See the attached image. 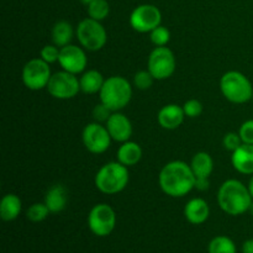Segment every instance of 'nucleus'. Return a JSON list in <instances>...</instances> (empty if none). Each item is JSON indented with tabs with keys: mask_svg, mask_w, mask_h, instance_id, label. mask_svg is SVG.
<instances>
[{
	"mask_svg": "<svg viewBox=\"0 0 253 253\" xmlns=\"http://www.w3.org/2000/svg\"><path fill=\"white\" fill-rule=\"evenodd\" d=\"M158 183L163 193L172 198H182L194 189L195 175L187 163L173 161L162 168Z\"/></svg>",
	"mask_w": 253,
	"mask_h": 253,
	"instance_id": "nucleus-1",
	"label": "nucleus"
},
{
	"mask_svg": "<svg viewBox=\"0 0 253 253\" xmlns=\"http://www.w3.org/2000/svg\"><path fill=\"white\" fill-rule=\"evenodd\" d=\"M253 199L250 194L249 187L237 179H229L224 182L217 192V203L222 211L237 216L249 211Z\"/></svg>",
	"mask_w": 253,
	"mask_h": 253,
	"instance_id": "nucleus-2",
	"label": "nucleus"
},
{
	"mask_svg": "<svg viewBox=\"0 0 253 253\" xmlns=\"http://www.w3.org/2000/svg\"><path fill=\"white\" fill-rule=\"evenodd\" d=\"M100 101L111 111H120L131 101L132 86L130 82L121 76H113L105 79L101 88Z\"/></svg>",
	"mask_w": 253,
	"mask_h": 253,
	"instance_id": "nucleus-3",
	"label": "nucleus"
},
{
	"mask_svg": "<svg viewBox=\"0 0 253 253\" xmlns=\"http://www.w3.org/2000/svg\"><path fill=\"white\" fill-rule=\"evenodd\" d=\"M127 183V167L119 161L104 165L95 175V187L104 194H118L125 189Z\"/></svg>",
	"mask_w": 253,
	"mask_h": 253,
	"instance_id": "nucleus-4",
	"label": "nucleus"
},
{
	"mask_svg": "<svg viewBox=\"0 0 253 253\" xmlns=\"http://www.w3.org/2000/svg\"><path fill=\"white\" fill-rule=\"evenodd\" d=\"M220 89L222 95L234 104H245L252 100V83L241 72H226L220 79Z\"/></svg>",
	"mask_w": 253,
	"mask_h": 253,
	"instance_id": "nucleus-5",
	"label": "nucleus"
},
{
	"mask_svg": "<svg viewBox=\"0 0 253 253\" xmlns=\"http://www.w3.org/2000/svg\"><path fill=\"white\" fill-rule=\"evenodd\" d=\"M77 39L82 47L88 51H99L103 48L108 40L105 27L100 21L94 20L91 17L82 20L77 26Z\"/></svg>",
	"mask_w": 253,
	"mask_h": 253,
	"instance_id": "nucleus-6",
	"label": "nucleus"
},
{
	"mask_svg": "<svg viewBox=\"0 0 253 253\" xmlns=\"http://www.w3.org/2000/svg\"><path fill=\"white\" fill-rule=\"evenodd\" d=\"M51 77L49 64L42 58L30 59L22 68V82L30 90H41L47 88Z\"/></svg>",
	"mask_w": 253,
	"mask_h": 253,
	"instance_id": "nucleus-7",
	"label": "nucleus"
},
{
	"mask_svg": "<svg viewBox=\"0 0 253 253\" xmlns=\"http://www.w3.org/2000/svg\"><path fill=\"white\" fill-rule=\"evenodd\" d=\"M46 89L49 95L53 98L66 100V99L74 98L79 93L81 83L76 74L62 71L52 74Z\"/></svg>",
	"mask_w": 253,
	"mask_h": 253,
	"instance_id": "nucleus-8",
	"label": "nucleus"
},
{
	"mask_svg": "<svg viewBox=\"0 0 253 253\" xmlns=\"http://www.w3.org/2000/svg\"><path fill=\"white\" fill-rule=\"evenodd\" d=\"M162 22V12L156 5L141 4L132 10L130 25L135 31L146 34L158 27Z\"/></svg>",
	"mask_w": 253,
	"mask_h": 253,
	"instance_id": "nucleus-9",
	"label": "nucleus"
},
{
	"mask_svg": "<svg viewBox=\"0 0 253 253\" xmlns=\"http://www.w3.org/2000/svg\"><path fill=\"white\" fill-rule=\"evenodd\" d=\"M148 71L158 81L168 79L175 71V57L168 47H156L148 57Z\"/></svg>",
	"mask_w": 253,
	"mask_h": 253,
	"instance_id": "nucleus-10",
	"label": "nucleus"
},
{
	"mask_svg": "<svg viewBox=\"0 0 253 253\" xmlns=\"http://www.w3.org/2000/svg\"><path fill=\"white\" fill-rule=\"evenodd\" d=\"M116 224V215L108 204H98L90 210L88 216L89 229L96 236H108L113 232Z\"/></svg>",
	"mask_w": 253,
	"mask_h": 253,
	"instance_id": "nucleus-11",
	"label": "nucleus"
},
{
	"mask_svg": "<svg viewBox=\"0 0 253 253\" xmlns=\"http://www.w3.org/2000/svg\"><path fill=\"white\" fill-rule=\"evenodd\" d=\"M82 140L86 150L94 155L104 153L111 143V136L109 133L106 126H103L100 123H91L84 127L82 133Z\"/></svg>",
	"mask_w": 253,
	"mask_h": 253,
	"instance_id": "nucleus-12",
	"label": "nucleus"
},
{
	"mask_svg": "<svg viewBox=\"0 0 253 253\" xmlns=\"http://www.w3.org/2000/svg\"><path fill=\"white\" fill-rule=\"evenodd\" d=\"M58 63L63 71L77 76L85 69L88 59L83 48L74 44H67L61 48Z\"/></svg>",
	"mask_w": 253,
	"mask_h": 253,
	"instance_id": "nucleus-13",
	"label": "nucleus"
},
{
	"mask_svg": "<svg viewBox=\"0 0 253 253\" xmlns=\"http://www.w3.org/2000/svg\"><path fill=\"white\" fill-rule=\"evenodd\" d=\"M106 128L111 138L118 142H126L132 135V125L128 118L119 111H114L106 121Z\"/></svg>",
	"mask_w": 253,
	"mask_h": 253,
	"instance_id": "nucleus-14",
	"label": "nucleus"
},
{
	"mask_svg": "<svg viewBox=\"0 0 253 253\" xmlns=\"http://www.w3.org/2000/svg\"><path fill=\"white\" fill-rule=\"evenodd\" d=\"M185 118L184 110L177 104H168L158 111V124L166 130H174L183 124Z\"/></svg>",
	"mask_w": 253,
	"mask_h": 253,
	"instance_id": "nucleus-15",
	"label": "nucleus"
},
{
	"mask_svg": "<svg viewBox=\"0 0 253 253\" xmlns=\"http://www.w3.org/2000/svg\"><path fill=\"white\" fill-rule=\"evenodd\" d=\"M231 163L239 173L253 174V145L242 143L232 152Z\"/></svg>",
	"mask_w": 253,
	"mask_h": 253,
	"instance_id": "nucleus-16",
	"label": "nucleus"
},
{
	"mask_svg": "<svg viewBox=\"0 0 253 253\" xmlns=\"http://www.w3.org/2000/svg\"><path fill=\"white\" fill-rule=\"evenodd\" d=\"M210 215V208L202 198H194L189 200L184 208V216L190 224L200 225L208 220Z\"/></svg>",
	"mask_w": 253,
	"mask_h": 253,
	"instance_id": "nucleus-17",
	"label": "nucleus"
},
{
	"mask_svg": "<svg viewBox=\"0 0 253 253\" xmlns=\"http://www.w3.org/2000/svg\"><path fill=\"white\" fill-rule=\"evenodd\" d=\"M67 200V190L62 184H54L47 190L46 197H44V204L49 209V211L56 214L62 211L66 208Z\"/></svg>",
	"mask_w": 253,
	"mask_h": 253,
	"instance_id": "nucleus-18",
	"label": "nucleus"
},
{
	"mask_svg": "<svg viewBox=\"0 0 253 253\" xmlns=\"http://www.w3.org/2000/svg\"><path fill=\"white\" fill-rule=\"evenodd\" d=\"M142 158V150L140 145L133 141H126L118 150V161L126 167H131L140 162Z\"/></svg>",
	"mask_w": 253,
	"mask_h": 253,
	"instance_id": "nucleus-19",
	"label": "nucleus"
},
{
	"mask_svg": "<svg viewBox=\"0 0 253 253\" xmlns=\"http://www.w3.org/2000/svg\"><path fill=\"white\" fill-rule=\"evenodd\" d=\"M195 178H209L214 169V161L208 152H198L190 163Z\"/></svg>",
	"mask_w": 253,
	"mask_h": 253,
	"instance_id": "nucleus-20",
	"label": "nucleus"
},
{
	"mask_svg": "<svg viewBox=\"0 0 253 253\" xmlns=\"http://www.w3.org/2000/svg\"><path fill=\"white\" fill-rule=\"evenodd\" d=\"M103 74L95 69H90V71L83 73V76L79 79L81 83V90L85 94H95L100 93L101 88L104 85Z\"/></svg>",
	"mask_w": 253,
	"mask_h": 253,
	"instance_id": "nucleus-21",
	"label": "nucleus"
},
{
	"mask_svg": "<svg viewBox=\"0 0 253 253\" xmlns=\"http://www.w3.org/2000/svg\"><path fill=\"white\" fill-rule=\"evenodd\" d=\"M21 211V200L15 194H6L0 203V216L4 221H12Z\"/></svg>",
	"mask_w": 253,
	"mask_h": 253,
	"instance_id": "nucleus-22",
	"label": "nucleus"
},
{
	"mask_svg": "<svg viewBox=\"0 0 253 253\" xmlns=\"http://www.w3.org/2000/svg\"><path fill=\"white\" fill-rule=\"evenodd\" d=\"M73 35L74 31L72 25L68 21L61 20V21H57L52 29V41L56 46L62 48L69 44V42L73 39Z\"/></svg>",
	"mask_w": 253,
	"mask_h": 253,
	"instance_id": "nucleus-23",
	"label": "nucleus"
},
{
	"mask_svg": "<svg viewBox=\"0 0 253 253\" xmlns=\"http://www.w3.org/2000/svg\"><path fill=\"white\" fill-rule=\"evenodd\" d=\"M209 253H236V246L229 237L217 236L210 242Z\"/></svg>",
	"mask_w": 253,
	"mask_h": 253,
	"instance_id": "nucleus-24",
	"label": "nucleus"
},
{
	"mask_svg": "<svg viewBox=\"0 0 253 253\" xmlns=\"http://www.w3.org/2000/svg\"><path fill=\"white\" fill-rule=\"evenodd\" d=\"M110 12V5L106 0H94L88 5V15L89 17L98 21H103L106 19Z\"/></svg>",
	"mask_w": 253,
	"mask_h": 253,
	"instance_id": "nucleus-25",
	"label": "nucleus"
},
{
	"mask_svg": "<svg viewBox=\"0 0 253 253\" xmlns=\"http://www.w3.org/2000/svg\"><path fill=\"white\" fill-rule=\"evenodd\" d=\"M49 212L51 211H49V209L47 208V205L44 204V203L43 204H41V203H35V204H32L31 207L27 209L26 216L30 221L41 222L48 216Z\"/></svg>",
	"mask_w": 253,
	"mask_h": 253,
	"instance_id": "nucleus-26",
	"label": "nucleus"
},
{
	"mask_svg": "<svg viewBox=\"0 0 253 253\" xmlns=\"http://www.w3.org/2000/svg\"><path fill=\"white\" fill-rule=\"evenodd\" d=\"M150 39L151 42H152L156 47H163L169 42L170 32L167 27L160 25V26L156 27L155 30H152V31L150 32Z\"/></svg>",
	"mask_w": 253,
	"mask_h": 253,
	"instance_id": "nucleus-27",
	"label": "nucleus"
},
{
	"mask_svg": "<svg viewBox=\"0 0 253 253\" xmlns=\"http://www.w3.org/2000/svg\"><path fill=\"white\" fill-rule=\"evenodd\" d=\"M153 81H155V78L150 73V71H140L133 77V84L140 90H147V89H150L152 86Z\"/></svg>",
	"mask_w": 253,
	"mask_h": 253,
	"instance_id": "nucleus-28",
	"label": "nucleus"
},
{
	"mask_svg": "<svg viewBox=\"0 0 253 253\" xmlns=\"http://www.w3.org/2000/svg\"><path fill=\"white\" fill-rule=\"evenodd\" d=\"M59 52L61 49L58 48V46L56 44H46L40 52V56L47 63H54V62H58L59 58Z\"/></svg>",
	"mask_w": 253,
	"mask_h": 253,
	"instance_id": "nucleus-29",
	"label": "nucleus"
},
{
	"mask_svg": "<svg viewBox=\"0 0 253 253\" xmlns=\"http://www.w3.org/2000/svg\"><path fill=\"white\" fill-rule=\"evenodd\" d=\"M183 110H184L185 116H188V118H198L203 113V104L199 100H197V99H190V100L184 103Z\"/></svg>",
	"mask_w": 253,
	"mask_h": 253,
	"instance_id": "nucleus-30",
	"label": "nucleus"
},
{
	"mask_svg": "<svg viewBox=\"0 0 253 253\" xmlns=\"http://www.w3.org/2000/svg\"><path fill=\"white\" fill-rule=\"evenodd\" d=\"M242 143L244 142H242L241 137H240L239 133L236 132L226 133V135L224 136V138H222V145H224V147L226 148L227 151H231V152L236 151Z\"/></svg>",
	"mask_w": 253,
	"mask_h": 253,
	"instance_id": "nucleus-31",
	"label": "nucleus"
},
{
	"mask_svg": "<svg viewBox=\"0 0 253 253\" xmlns=\"http://www.w3.org/2000/svg\"><path fill=\"white\" fill-rule=\"evenodd\" d=\"M113 113L114 111H111L108 106L100 103L95 105V108L93 109V118L96 123H106Z\"/></svg>",
	"mask_w": 253,
	"mask_h": 253,
	"instance_id": "nucleus-32",
	"label": "nucleus"
},
{
	"mask_svg": "<svg viewBox=\"0 0 253 253\" xmlns=\"http://www.w3.org/2000/svg\"><path fill=\"white\" fill-rule=\"evenodd\" d=\"M239 135L241 137L242 142L253 145V120H247L242 124L241 127H240Z\"/></svg>",
	"mask_w": 253,
	"mask_h": 253,
	"instance_id": "nucleus-33",
	"label": "nucleus"
},
{
	"mask_svg": "<svg viewBox=\"0 0 253 253\" xmlns=\"http://www.w3.org/2000/svg\"><path fill=\"white\" fill-rule=\"evenodd\" d=\"M209 178H195V189L200 190V192H204V190L209 189Z\"/></svg>",
	"mask_w": 253,
	"mask_h": 253,
	"instance_id": "nucleus-34",
	"label": "nucleus"
},
{
	"mask_svg": "<svg viewBox=\"0 0 253 253\" xmlns=\"http://www.w3.org/2000/svg\"><path fill=\"white\" fill-rule=\"evenodd\" d=\"M242 252L244 253H253V239L247 240L242 246Z\"/></svg>",
	"mask_w": 253,
	"mask_h": 253,
	"instance_id": "nucleus-35",
	"label": "nucleus"
},
{
	"mask_svg": "<svg viewBox=\"0 0 253 253\" xmlns=\"http://www.w3.org/2000/svg\"><path fill=\"white\" fill-rule=\"evenodd\" d=\"M247 187H249L250 194H251V197H252V199H253V174H252L251 179H250V183H249V185H247Z\"/></svg>",
	"mask_w": 253,
	"mask_h": 253,
	"instance_id": "nucleus-36",
	"label": "nucleus"
},
{
	"mask_svg": "<svg viewBox=\"0 0 253 253\" xmlns=\"http://www.w3.org/2000/svg\"><path fill=\"white\" fill-rule=\"evenodd\" d=\"M91 1H94V0H81V2L82 4H84V5H86V6H88L89 4H90Z\"/></svg>",
	"mask_w": 253,
	"mask_h": 253,
	"instance_id": "nucleus-37",
	"label": "nucleus"
},
{
	"mask_svg": "<svg viewBox=\"0 0 253 253\" xmlns=\"http://www.w3.org/2000/svg\"><path fill=\"white\" fill-rule=\"evenodd\" d=\"M250 212H251V214L253 215V202H252V204H251V207H250V210H249Z\"/></svg>",
	"mask_w": 253,
	"mask_h": 253,
	"instance_id": "nucleus-38",
	"label": "nucleus"
},
{
	"mask_svg": "<svg viewBox=\"0 0 253 253\" xmlns=\"http://www.w3.org/2000/svg\"><path fill=\"white\" fill-rule=\"evenodd\" d=\"M252 101H253V95H252Z\"/></svg>",
	"mask_w": 253,
	"mask_h": 253,
	"instance_id": "nucleus-39",
	"label": "nucleus"
}]
</instances>
